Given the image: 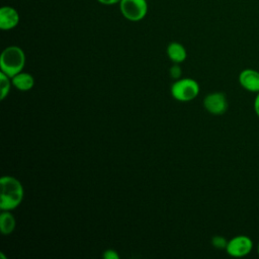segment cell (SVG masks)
<instances>
[{"label":"cell","instance_id":"6da1fadb","mask_svg":"<svg viewBox=\"0 0 259 259\" xmlns=\"http://www.w3.org/2000/svg\"><path fill=\"white\" fill-rule=\"evenodd\" d=\"M0 186L1 209L10 210L18 206L23 197V189L20 182L14 177L3 176L0 179Z\"/></svg>","mask_w":259,"mask_h":259},{"label":"cell","instance_id":"7a4b0ae2","mask_svg":"<svg viewBox=\"0 0 259 259\" xmlns=\"http://www.w3.org/2000/svg\"><path fill=\"white\" fill-rule=\"evenodd\" d=\"M25 64V55L23 51L16 46H11L6 49L1 54L0 57V67L1 71L5 73L8 77H14L21 72Z\"/></svg>","mask_w":259,"mask_h":259},{"label":"cell","instance_id":"3957f363","mask_svg":"<svg viewBox=\"0 0 259 259\" xmlns=\"http://www.w3.org/2000/svg\"><path fill=\"white\" fill-rule=\"evenodd\" d=\"M199 92V86L193 79H181L176 81L171 87L173 97L180 101H189L194 99Z\"/></svg>","mask_w":259,"mask_h":259},{"label":"cell","instance_id":"277c9868","mask_svg":"<svg viewBox=\"0 0 259 259\" xmlns=\"http://www.w3.org/2000/svg\"><path fill=\"white\" fill-rule=\"evenodd\" d=\"M118 4L121 14L130 21H140L148 12L147 0H121Z\"/></svg>","mask_w":259,"mask_h":259},{"label":"cell","instance_id":"5b68a950","mask_svg":"<svg viewBox=\"0 0 259 259\" xmlns=\"http://www.w3.org/2000/svg\"><path fill=\"white\" fill-rule=\"evenodd\" d=\"M253 248L252 240L244 235L234 237L228 242L227 253L233 257H243L248 255Z\"/></svg>","mask_w":259,"mask_h":259},{"label":"cell","instance_id":"8992f818","mask_svg":"<svg viewBox=\"0 0 259 259\" xmlns=\"http://www.w3.org/2000/svg\"><path fill=\"white\" fill-rule=\"evenodd\" d=\"M205 109L214 115L223 114L228 109V101L224 93L214 92L205 96L203 100Z\"/></svg>","mask_w":259,"mask_h":259},{"label":"cell","instance_id":"52a82bcc","mask_svg":"<svg viewBox=\"0 0 259 259\" xmlns=\"http://www.w3.org/2000/svg\"><path fill=\"white\" fill-rule=\"evenodd\" d=\"M241 86L250 92H259V72L253 69H245L239 75Z\"/></svg>","mask_w":259,"mask_h":259},{"label":"cell","instance_id":"ba28073f","mask_svg":"<svg viewBox=\"0 0 259 259\" xmlns=\"http://www.w3.org/2000/svg\"><path fill=\"white\" fill-rule=\"evenodd\" d=\"M19 22V14L17 10L11 6H3L0 9V28L9 30L17 26Z\"/></svg>","mask_w":259,"mask_h":259},{"label":"cell","instance_id":"9c48e42d","mask_svg":"<svg viewBox=\"0 0 259 259\" xmlns=\"http://www.w3.org/2000/svg\"><path fill=\"white\" fill-rule=\"evenodd\" d=\"M11 82L17 89L21 91L29 90L34 84V80L31 75H29L28 73H21V72L15 75L14 77H12Z\"/></svg>","mask_w":259,"mask_h":259},{"label":"cell","instance_id":"30bf717a","mask_svg":"<svg viewBox=\"0 0 259 259\" xmlns=\"http://www.w3.org/2000/svg\"><path fill=\"white\" fill-rule=\"evenodd\" d=\"M167 55L174 63H181L186 59V51L179 42H171L167 48Z\"/></svg>","mask_w":259,"mask_h":259},{"label":"cell","instance_id":"8fae6325","mask_svg":"<svg viewBox=\"0 0 259 259\" xmlns=\"http://www.w3.org/2000/svg\"><path fill=\"white\" fill-rule=\"evenodd\" d=\"M15 228L14 217L8 212L3 211L0 215V230L3 235H9Z\"/></svg>","mask_w":259,"mask_h":259},{"label":"cell","instance_id":"7c38bea8","mask_svg":"<svg viewBox=\"0 0 259 259\" xmlns=\"http://www.w3.org/2000/svg\"><path fill=\"white\" fill-rule=\"evenodd\" d=\"M0 88H1V97L0 98L3 100L10 90L9 77L3 72L0 73Z\"/></svg>","mask_w":259,"mask_h":259},{"label":"cell","instance_id":"4fadbf2b","mask_svg":"<svg viewBox=\"0 0 259 259\" xmlns=\"http://www.w3.org/2000/svg\"><path fill=\"white\" fill-rule=\"evenodd\" d=\"M211 243L212 245L218 248V249H224V248H227V245H228V242L225 238L221 237V236H214L211 240Z\"/></svg>","mask_w":259,"mask_h":259},{"label":"cell","instance_id":"5bb4252c","mask_svg":"<svg viewBox=\"0 0 259 259\" xmlns=\"http://www.w3.org/2000/svg\"><path fill=\"white\" fill-rule=\"evenodd\" d=\"M170 75L172 76V78L178 79V78L180 77V75H181V69H180V67H179L178 65L172 66L171 69H170Z\"/></svg>","mask_w":259,"mask_h":259},{"label":"cell","instance_id":"9a60e30c","mask_svg":"<svg viewBox=\"0 0 259 259\" xmlns=\"http://www.w3.org/2000/svg\"><path fill=\"white\" fill-rule=\"evenodd\" d=\"M103 258H105V259H118V255L114 250H106L103 253Z\"/></svg>","mask_w":259,"mask_h":259},{"label":"cell","instance_id":"2e32d148","mask_svg":"<svg viewBox=\"0 0 259 259\" xmlns=\"http://www.w3.org/2000/svg\"><path fill=\"white\" fill-rule=\"evenodd\" d=\"M97 1L103 5H113V4H118L121 0H97Z\"/></svg>","mask_w":259,"mask_h":259},{"label":"cell","instance_id":"e0dca14e","mask_svg":"<svg viewBox=\"0 0 259 259\" xmlns=\"http://www.w3.org/2000/svg\"><path fill=\"white\" fill-rule=\"evenodd\" d=\"M254 109H255L256 114L259 117V92H258V94H257V96L255 98V101H254Z\"/></svg>","mask_w":259,"mask_h":259},{"label":"cell","instance_id":"ac0fdd59","mask_svg":"<svg viewBox=\"0 0 259 259\" xmlns=\"http://www.w3.org/2000/svg\"><path fill=\"white\" fill-rule=\"evenodd\" d=\"M257 251H258V254H259V242H258V245H257Z\"/></svg>","mask_w":259,"mask_h":259}]
</instances>
